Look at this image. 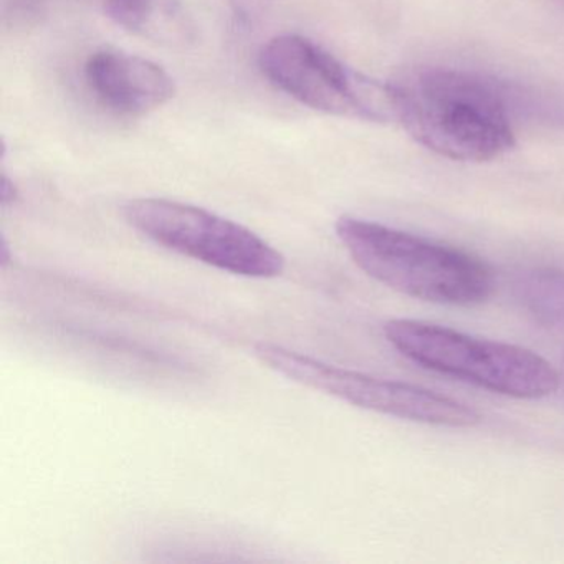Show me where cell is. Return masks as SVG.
Masks as SVG:
<instances>
[{"mask_svg":"<svg viewBox=\"0 0 564 564\" xmlns=\"http://www.w3.org/2000/svg\"><path fill=\"white\" fill-rule=\"evenodd\" d=\"M85 77L105 107L128 117L158 110L176 95L173 78L161 65L124 52H95Z\"/></svg>","mask_w":564,"mask_h":564,"instance_id":"obj_7","label":"cell"},{"mask_svg":"<svg viewBox=\"0 0 564 564\" xmlns=\"http://www.w3.org/2000/svg\"><path fill=\"white\" fill-rule=\"evenodd\" d=\"M394 120L438 156L488 163L517 144L507 95L484 75L425 67L384 84Z\"/></svg>","mask_w":564,"mask_h":564,"instance_id":"obj_1","label":"cell"},{"mask_svg":"<svg viewBox=\"0 0 564 564\" xmlns=\"http://www.w3.org/2000/svg\"><path fill=\"white\" fill-rule=\"evenodd\" d=\"M123 216L160 246L236 275L272 279L285 269L282 253L252 230L200 207L134 199L124 204Z\"/></svg>","mask_w":564,"mask_h":564,"instance_id":"obj_4","label":"cell"},{"mask_svg":"<svg viewBox=\"0 0 564 564\" xmlns=\"http://www.w3.org/2000/svg\"><path fill=\"white\" fill-rule=\"evenodd\" d=\"M253 352L273 371L368 411L441 427H474L480 422L470 405L421 386L326 365L273 343H257Z\"/></svg>","mask_w":564,"mask_h":564,"instance_id":"obj_5","label":"cell"},{"mask_svg":"<svg viewBox=\"0 0 564 564\" xmlns=\"http://www.w3.org/2000/svg\"><path fill=\"white\" fill-rule=\"evenodd\" d=\"M57 0H4V24L9 29H28L47 18Z\"/></svg>","mask_w":564,"mask_h":564,"instance_id":"obj_10","label":"cell"},{"mask_svg":"<svg viewBox=\"0 0 564 564\" xmlns=\"http://www.w3.org/2000/svg\"><path fill=\"white\" fill-rule=\"evenodd\" d=\"M15 187L8 177H2V203L8 204L14 200Z\"/></svg>","mask_w":564,"mask_h":564,"instance_id":"obj_12","label":"cell"},{"mask_svg":"<svg viewBox=\"0 0 564 564\" xmlns=\"http://www.w3.org/2000/svg\"><path fill=\"white\" fill-rule=\"evenodd\" d=\"M259 65L270 84L312 110L356 120L392 118L384 85L349 70L310 39H272L260 51Z\"/></svg>","mask_w":564,"mask_h":564,"instance_id":"obj_6","label":"cell"},{"mask_svg":"<svg viewBox=\"0 0 564 564\" xmlns=\"http://www.w3.org/2000/svg\"><path fill=\"white\" fill-rule=\"evenodd\" d=\"M105 14L127 31L171 44L191 41V24L174 0H101Z\"/></svg>","mask_w":564,"mask_h":564,"instance_id":"obj_8","label":"cell"},{"mask_svg":"<svg viewBox=\"0 0 564 564\" xmlns=\"http://www.w3.org/2000/svg\"><path fill=\"white\" fill-rule=\"evenodd\" d=\"M234 14L242 24H250L262 18L276 0H227Z\"/></svg>","mask_w":564,"mask_h":564,"instance_id":"obj_11","label":"cell"},{"mask_svg":"<svg viewBox=\"0 0 564 564\" xmlns=\"http://www.w3.org/2000/svg\"><path fill=\"white\" fill-rule=\"evenodd\" d=\"M514 295L538 325L564 332V270L553 267L527 270L514 283Z\"/></svg>","mask_w":564,"mask_h":564,"instance_id":"obj_9","label":"cell"},{"mask_svg":"<svg viewBox=\"0 0 564 564\" xmlns=\"http://www.w3.org/2000/svg\"><path fill=\"white\" fill-rule=\"evenodd\" d=\"M336 236L366 275L402 295L474 306L494 293L487 263L464 250L349 216L338 219Z\"/></svg>","mask_w":564,"mask_h":564,"instance_id":"obj_2","label":"cell"},{"mask_svg":"<svg viewBox=\"0 0 564 564\" xmlns=\"http://www.w3.org/2000/svg\"><path fill=\"white\" fill-rule=\"evenodd\" d=\"M384 336L415 365L508 398H547L560 388L556 369L521 346L475 338L421 319H391Z\"/></svg>","mask_w":564,"mask_h":564,"instance_id":"obj_3","label":"cell"}]
</instances>
